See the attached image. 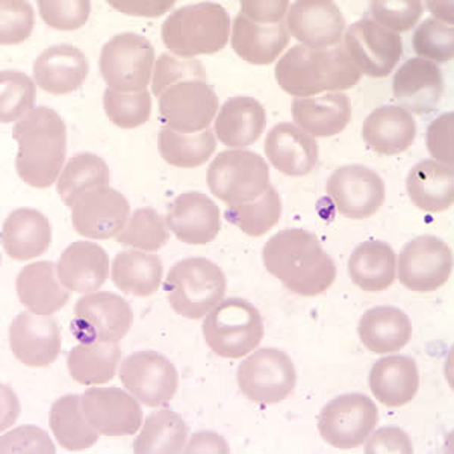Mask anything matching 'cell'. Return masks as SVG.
Returning a JSON list of instances; mask_svg holds the SVG:
<instances>
[{"label": "cell", "instance_id": "obj_1", "mask_svg": "<svg viewBox=\"0 0 454 454\" xmlns=\"http://www.w3.org/2000/svg\"><path fill=\"white\" fill-rule=\"evenodd\" d=\"M265 269L285 288L301 297H317L331 288L336 279V263L318 238L305 229H285L263 246Z\"/></svg>", "mask_w": 454, "mask_h": 454}, {"label": "cell", "instance_id": "obj_2", "mask_svg": "<svg viewBox=\"0 0 454 454\" xmlns=\"http://www.w3.org/2000/svg\"><path fill=\"white\" fill-rule=\"evenodd\" d=\"M280 88L295 98H312L325 91L340 93L353 88L362 73L344 44L325 49L294 46L280 58L274 70Z\"/></svg>", "mask_w": 454, "mask_h": 454}, {"label": "cell", "instance_id": "obj_3", "mask_svg": "<svg viewBox=\"0 0 454 454\" xmlns=\"http://www.w3.org/2000/svg\"><path fill=\"white\" fill-rule=\"evenodd\" d=\"M12 138L19 145L16 170L34 188L53 185L67 155V128L52 108L38 106L17 121Z\"/></svg>", "mask_w": 454, "mask_h": 454}, {"label": "cell", "instance_id": "obj_4", "mask_svg": "<svg viewBox=\"0 0 454 454\" xmlns=\"http://www.w3.org/2000/svg\"><path fill=\"white\" fill-rule=\"evenodd\" d=\"M231 17L222 5L201 2L182 6L167 17L160 36L167 49L179 58L214 55L227 46Z\"/></svg>", "mask_w": 454, "mask_h": 454}, {"label": "cell", "instance_id": "obj_5", "mask_svg": "<svg viewBox=\"0 0 454 454\" xmlns=\"http://www.w3.org/2000/svg\"><path fill=\"white\" fill-rule=\"evenodd\" d=\"M227 280L217 263L207 258H186L167 274V297L176 314L200 320L226 294Z\"/></svg>", "mask_w": 454, "mask_h": 454}, {"label": "cell", "instance_id": "obj_6", "mask_svg": "<svg viewBox=\"0 0 454 454\" xmlns=\"http://www.w3.org/2000/svg\"><path fill=\"white\" fill-rule=\"evenodd\" d=\"M201 331L215 355L239 359L261 344L265 329L262 317L250 301L232 297L207 312Z\"/></svg>", "mask_w": 454, "mask_h": 454}, {"label": "cell", "instance_id": "obj_7", "mask_svg": "<svg viewBox=\"0 0 454 454\" xmlns=\"http://www.w3.org/2000/svg\"><path fill=\"white\" fill-rule=\"evenodd\" d=\"M207 186L227 207L256 200L270 188V168L262 156L250 150H224L207 168Z\"/></svg>", "mask_w": 454, "mask_h": 454}, {"label": "cell", "instance_id": "obj_8", "mask_svg": "<svg viewBox=\"0 0 454 454\" xmlns=\"http://www.w3.org/2000/svg\"><path fill=\"white\" fill-rule=\"evenodd\" d=\"M155 49L145 36L123 32L113 36L100 52L102 78L119 93L145 91L152 78Z\"/></svg>", "mask_w": 454, "mask_h": 454}, {"label": "cell", "instance_id": "obj_9", "mask_svg": "<svg viewBox=\"0 0 454 454\" xmlns=\"http://www.w3.org/2000/svg\"><path fill=\"white\" fill-rule=\"evenodd\" d=\"M237 380L244 397L261 404H276L294 391L297 372L285 351L267 347L239 364Z\"/></svg>", "mask_w": 454, "mask_h": 454}, {"label": "cell", "instance_id": "obj_10", "mask_svg": "<svg viewBox=\"0 0 454 454\" xmlns=\"http://www.w3.org/2000/svg\"><path fill=\"white\" fill-rule=\"evenodd\" d=\"M134 323L130 305L120 295L90 293L74 306L72 333L79 342H119Z\"/></svg>", "mask_w": 454, "mask_h": 454}, {"label": "cell", "instance_id": "obj_11", "mask_svg": "<svg viewBox=\"0 0 454 454\" xmlns=\"http://www.w3.org/2000/svg\"><path fill=\"white\" fill-rule=\"evenodd\" d=\"M379 421L372 398L364 394H344L325 404L318 419V432L335 449H356L365 442Z\"/></svg>", "mask_w": 454, "mask_h": 454}, {"label": "cell", "instance_id": "obj_12", "mask_svg": "<svg viewBox=\"0 0 454 454\" xmlns=\"http://www.w3.org/2000/svg\"><path fill=\"white\" fill-rule=\"evenodd\" d=\"M160 114L167 128L181 134L207 129L218 111V96L203 79H186L160 93Z\"/></svg>", "mask_w": 454, "mask_h": 454}, {"label": "cell", "instance_id": "obj_13", "mask_svg": "<svg viewBox=\"0 0 454 454\" xmlns=\"http://www.w3.org/2000/svg\"><path fill=\"white\" fill-rule=\"evenodd\" d=\"M120 380L138 402L149 408L166 406L179 387V374L173 362L158 351H137L120 368Z\"/></svg>", "mask_w": 454, "mask_h": 454}, {"label": "cell", "instance_id": "obj_14", "mask_svg": "<svg viewBox=\"0 0 454 454\" xmlns=\"http://www.w3.org/2000/svg\"><path fill=\"white\" fill-rule=\"evenodd\" d=\"M453 270V254L444 239L434 235L415 238L398 258V279L417 293H432L444 286Z\"/></svg>", "mask_w": 454, "mask_h": 454}, {"label": "cell", "instance_id": "obj_15", "mask_svg": "<svg viewBox=\"0 0 454 454\" xmlns=\"http://www.w3.org/2000/svg\"><path fill=\"white\" fill-rule=\"evenodd\" d=\"M344 46L359 72L370 78L389 76L403 55L400 34L387 31L368 17L348 27Z\"/></svg>", "mask_w": 454, "mask_h": 454}, {"label": "cell", "instance_id": "obj_16", "mask_svg": "<svg viewBox=\"0 0 454 454\" xmlns=\"http://www.w3.org/2000/svg\"><path fill=\"white\" fill-rule=\"evenodd\" d=\"M327 196L340 215L365 220L376 214L385 201V182L365 166H344L332 173L325 185Z\"/></svg>", "mask_w": 454, "mask_h": 454}, {"label": "cell", "instance_id": "obj_17", "mask_svg": "<svg viewBox=\"0 0 454 454\" xmlns=\"http://www.w3.org/2000/svg\"><path fill=\"white\" fill-rule=\"evenodd\" d=\"M129 215L128 199L109 186L85 192L72 207L74 231L90 239L117 237Z\"/></svg>", "mask_w": 454, "mask_h": 454}, {"label": "cell", "instance_id": "obj_18", "mask_svg": "<svg viewBox=\"0 0 454 454\" xmlns=\"http://www.w3.org/2000/svg\"><path fill=\"white\" fill-rule=\"evenodd\" d=\"M82 408L88 423L106 436L137 434L143 424L140 404L120 387H90L82 395Z\"/></svg>", "mask_w": 454, "mask_h": 454}, {"label": "cell", "instance_id": "obj_19", "mask_svg": "<svg viewBox=\"0 0 454 454\" xmlns=\"http://www.w3.org/2000/svg\"><path fill=\"white\" fill-rule=\"evenodd\" d=\"M12 355L27 367H47L61 351V332L51 315L21 312L10 325Z\"/></svg>", "mask_w": 454, "mask_h": 454}, {"label": "cell", "instance_id": "obj_20", "mask_svg": "<svg viewBox=\"0 0 454 454\" xmlns=\"http://www.w3.org/2000/svg\"><path fill=\"white\" fill-rule=\"evenodd\" d=\"M289 34L310 49L340 44L346 31V19L331 0H299L289 6Z\"/></svg>", "mask_w": 454, "mask_h": 454}, {"label": "cell", "instance_id": "obj_21", "mask_svg": "<svg viewBox=\"0 0 454 454\" xmlns=\"http://www.w3.org/2000/svg\"><path fill=\"white\" fill-rule=\"evenodd\" d=\"M444 90L441 68L421 58H409L394 74V98L408 113L419 115L434 113L442 100Z\"/></svg>", "mask_w": 454, "mask_h": 454}, {"label": "cell", "instance_id": "obj_22", "mask_svg": "<svg viewBox=\"0 0 454 454\" xmlns=\"http://www.w3.org/2000/svg\"><path fill=\"white\" fill-rule=\"evenodd\" d=\"M220 207L199 192H184L168 207L167 224L179 241L192 246L211 243L222 227Z\"/></svg>", "mask_w": 454, "mask_h": 454}, {"label": "cell", "instance_id": "obj_23", "mask_svg": "<svg viewBox=\"0 0 454 454\" xmlns=\"http://www.w3.org/2000/svg\"><path fill=\"white\" fill-rule=\"evenodd\" d=\"M90 72L85 53L72 44L51 46L34 62V79L43 91L64 96L76 91Z\"/></svg>", "mask_w": 454, "mask_h": 454}, {"label": "cell", "instance_id": "obj_24", "mask_svg": "<svg viewBox=\"0 0 454 454\" xmlns=\"http://www.w3.org/2000/svg\"><path fill=\"white\" fill-rule=\"evenodd\" d=\"M291 40L286 21H254L241 12L232 21V49L244 61L269 66L279 58Z\"/></svg>", "mask_w": 454, "mask_h": 454}, {"label": "cell", "instance_id": "obj_25", "mask_svg": "<svg viewBox=\"0 0 454 454\" xmlns=\"http://www.w3.org/2000/svg\"><path fill=\"white\" fill-rule=\"evenodd\" d=\"M263 150L276 170L289 177L309 175L318 160L314 137L291 123L276 124L265 138Z\"/></svg>", "mask_w": 454, "mask_h": 454}, {"label": "cell", "instance_id": "obj_26", "mask_svg": "<svg viewBox=\"0 0 454 454\" xmlns=\"http://www.w3.org/2000/svg\"><path fill=\"white\" fill-rule=\"evenodd\" d=\"M417 123L402 106L385 105L374 109L364 121L362 138L379 155H400L413 145Z\"/></svg>", "mask_w": 454, "mask_h": 454}, {"label": "cell", "instance_id": "obj_27", "mask_svg": "<svg viewBox=\"0 0 454 454\" xmlns=\"http://www.w3.org/2000/svg\"><path fill=\"white\" fill-rule=\"evenodd\" d=\"M16 289L21 305L36 315H52L67 305L70 289L59 279L51 261L29 263L17 276Z\"/></svg>", "mask_w": 454, "mask_h": 454}, {"label": "cell", "instance_id": "obj_28", "mask_svg": "<svg viewBox=\"0 0 454 454\" xmlns=\"http://www.w3.org/2000/svg\"><path fill=\"white\" fill-rule=\"evenodd\" d=\"M57 269L66 288L90 294L108 279L109 256L98 244L76 241L62 252Z\"/></svg>", "mask_w": 454, "mask_h": 454}, {"label": "cell", "instance_id": "obj_29", "mask_svg": "<svg viewBox=\"0 0 454 454\" xmlns=\"http://www.w3.org/2000/svg\"><path fill=\"white\" fill-rule=\"evenodd\" d=\"M291 114L297 128L310 137H333L350 123L351 102L344 93L295 98Z\"/></svg>", "mask_w": 454, "mask_h": 454}, {"label": "cell", "instance_id": "obj_30", "mask_svg": "<svg viewBox=\"0 0 454 454\" xmlns=\"http://www.w3.org/2000/svg\"><path fill=\"white\" fill-rule=\"evenodd\" d=\"M52 243V226L46 215L31 207L11 212L2 226V244L16 261H31L46 252Z\"/></svg>", "mask_w": 454, "mask_h": 454}, {"label": "cell", "instance_id": "obj_31", "mask_svg": "<svg viewBox=\"0 0 454 454\" xmlns=\"http://www.w3.org/2000/svg\"><path fill=\"white\" fill-rule=\"evenodd\" d=\"M368 385L372 395L387 408H400L419 393V372L412 357L395 355L379 359L372 365Z\"/></svg>", "mask_w": 454, "mask_h": 454}, {"label": "cell", "instance_id": "obj_32", "mask_svg": "<svg viewBox=\"0 0 454 454\" xmlns=\"http://www.w3.org/2000/svg\"><path fill=\"white\" fill-rule=\"evenodd\" d=\"M267 114L261 102L247 96L227 98L215 119V134L227 147H247L262 137Z\"/></svg>", "mask_w": 454, "mask_h": 454}, {"label": "cell", "instance_id": "obj_33", "mask_svg": "<svg viewBox=\"0 0 454 454\" xmlns=\"http://www.w3.org/2000/svg\"><path fill=\"white\" fill-rule=\"evenodd\" d=\"M357 332L365 348L385 355L408 346L412 338V323L409 315L398 308L376 306L362 315Z\"/></svg>", "mask_w": 454, "mask_h": 454}, {"label": "cell", "instance_id": "obj_34", "mask_svg": "<svg viewBox=\"0 0 454 454\" xmlns=\"http://www.w3.org/2000/svg\"><path fill=\"white\" fill-rule=\"evenodd\" d=\"M409 199L426 212L449 209L454 200L453 167L424 160L412 167L406 181Z\"/></svg>", "mask_w": 454, "mask_h": 454}, {"label": "cell", "instance_id": "obj_35", "mask_svg": "<svg viewBox=\"0 0 454 454\" xmlns=\"http://www.w3.org/2000/svg\"><path fill=\"white\" fill-rule=\"evenodd\" d=\"M348 274L351 282L362 291H385L397 276L395 252L389 244L379 239L359 244L348 259Z\"/></svg>", "mask_w": 454, "mask_h": 454}, {"label": "cell", "instance_id": "obj_36", "mask_svg": "<svg viewBox=\"0 0 454 454\" xmlns=\"http://www.w3.org/2000/svg\"><path fill=\"white\" fill-rule=\"evenodd\" d=\"M162 261L160 256L138 250H123L114 258L111 278L124 294L150 297L162 282Z\"/></svg>", "mask_w": 454, "mask_h": 454}, {"label": "cell", "instance_id": "obj_37", "mask_svg": "<svg viewBox=\"0 0 454 454\" xmlns=\"http://www.w3.org/2000/svg\"><path fill=\"white\" fill-rule=\"evenodd\" d=\"M121 350L119 342H81L68 353L70 376L82 385H104L113 380Z\"/></svg>", "mask_w": 454, "mask_h": 454}, {"label": "cell", "instance_id": "obj_38", "mask_svg": "<svg viewBox=\"0 0 454 454\" xmlns=\"http://www.w3.org/2000/svg\"><path fill=\"white\" fill-rule=\"evenodd\" d=\"M49 424L58 444L70 451L87 450L98 442V430L88 423L83 413L82 398L76 394L64 395L53 403Z\"/></svg>", "mask_w": 454, "mask_h": 454}, {"label": "cell", "instance_id": "obj_39", "mask_svg": "<svg viewBox=\"0 0 454 454\" xmlns=\"http://www.w3.org/2000/svg\"><path fill=\"white\" fill-rule=\"evenodd\" d=\"M190 428L179 413L160 409L150 413L138 438L134 441L137 454H176L185 449Z\"/></svg>", "mask_w": 454, "mask_h": 454}, {"label": "cell", "instance_id": "obj_40", "mask_svg": "<svg viewBox=\"0 0 454 454\" xmlns=\"http://www.w3.org/2000/svg\"><path fill=\"white\" fill-rule=\"evenodd\" d=\"M109 167L100 156L79 153L70 158L59 179L58 194L66 207H73L85 192L109 185Z\"/></svg>", "mask_w": 454, "mask_h": 454}, {"label": "cell", "instance_id": "obj_41", "mask_svg": "<svg viewBox=\"0 0 454 454\" xmlns=\"http://www.w3.org/2000/svg\"><path fill=\"white\" fill-rule=\"evenodd\" d=\"M158 149L167 164L179 168H196L214 155L217 141L215 134L209 129L199 134H181L166 126L158 135Z\"/></svg>", "mask_w": 454, "mask_h": 454}, {"label": "cell", "instance_id": "obj_42", "mask_svg": "<svg viewBox=\"0 0 454 454\" xmlns=\"http://www.w3.org/2000/svg\"><path fill=\"white\" fill-rule=\"evenodd\" d=\"M280 215L282 200L273 185H270L269 190L256 200L227 207L224 214L227 222L239 227V231H243L248 237L254 238L270 232L279 223Z\"/></svg>", "mask_w": 454, "mask_h": 454}, {"label": "cell", "instance_id": "obj_43", "mask_svg": "<svg viewBox=\"0 0 454 454\" xmlns=\"http://www.w3.org/2000/svg\"><path fill=\"white\" fill-rule=\"evenodd\" d=\"M170 239L166 218L153 207H140L130 215L117 241L141 252H158Z\"/></svg>", "mask_w": 454, "mask_h": 454}, {"label": "cell", "instance_id": "obj_44", "mask_svg": "<svg viewBox=\"0 0 454 454\" xmlns=\"http://www.w3.org/2000/svg\"><path fill=\"white\" fill-rule=\"evenodd\" d=\"M2 100L0 117L2 123H11L23 119L31 113L35 104V82L25 73L4 70L0 73Z\"/></svg>", "mask_w": 454, "mask_h": 454}, {"label": "cell", "instance_id": "obj_45", "mask_svg": "<svg viewBox=\"0 0 454 454\" xmlns=\"http://www.w3.org/2000/svg\"><path fill=\"white\" fill-rule=\"evenodd\" d=\"M104 108L108 119L121 129H135L150 119L152 96L149 91L119 93L106 88L104 93Z\"/></svg>", "mask_w": 454, "mask_h": 454}, {"label": "cell", "instance_id": "obj_46", "mask_svg": "<svg viewBox=\"0 0 454 454\" xmlns=\"http://www.w3.org/2000/svg\"><path fill=\"white\" fill-rule=\"evenodd\" d=\"M412 46L421 59L449 62L454 57V29L447 23L427 19L413 34Z\"/></svg>", "mask_w": 454, "mask_h": 454}, {"label": "cell", "instance_id": "obj_47", "mask_svg": "<svg viewBox=\"0 0 454 454\" xmlns=\"http://www.w3.org/2000/svg\"><path fill=\"white\" fill-rule=\"evenodd\" d=\"M424 5L419 0H377L370 4L368 19L387 31L408 32L423 16Z\"/></svg>", "mask_w": 454, "mask_h": 454}, {"label": "cell", "instance_id": "obj_48", "mask_svg": "<svg viewBox=\"0 0 454 454\" xmlns=\"http://www.w3.org/2000/svg\"><path fill=\"white\" fill-rule=\"evenodd\" d=\"M186 79L207 81V72L200 61L194 58H179L171 53H160L155 62V74L152 81V91L160 98L162 91L175 83Z\"/></svg>", "mask_w": 454, "mask_h": 454}, {"label": "cell", "instance_id": "obj_49", "mask_svg": "<svg viewBox=\"0 0 454 454\" xmlns=\"http://www.w3.org/2000/svg\"><path fill=\"white\" fill-rule=\"evenodd\" d=\"M0 21V43L4 46H12L31 36L35 17L31 4L20 0H2Z\"/></svg>", "mask_w": 454, "mask_h": 454}, {"label": "cell", "instance_id": "obj_50", "mask_svg": "<svg viewBox=\"0 0 454 454\" xmlns=\"http://www.w3.org/2000/svg\"><path fill=\"white\" fill-rule=\"evenodd\" d=\"M38 11L47 27L58 31H76L87 23L91 4L87 0H40Z\"/></svg>", "mask_w": 454, "mask_h": 454}, {"label": "cell", "instance_id": "obj_51", "mask_svg": "<svg viewBox=\"0 0 454 454\" xmlns=\"http://www.w3.org/2000/svg\"><path fill=\"white\" fill-rule=\"evenodd\" d=\"M453 130L454 114L445 113L441 114L438 119H434L428 124L427 135H426L430 155L441 164L450 167H453L454 162Z\"/></svg>", "mask_w": 454, "mask_h": 454}, {"label": "cell", "instance_id": "obj_52", "mask_svg": "<svg viewBox=\"0 0 454 454\" xmlns=\"http://www.w3.org/2000/svg\"><path fill=\"white\" fill-rule=\"evenodd\" d=\"M4 453H55L52 441L42 428L25 426L2 436Z\"/></svg>", "mask_w": 454, "mask_h": 454}, {"label": "cell", "instance_id": "obj_53", "mask_svg": "<svg viewBox=\"0 0 454 454\" xmlns=\"http://www.w3.org/2000/svg\"><path fill=\"white\" fill-rule=\"evenodd\" d=\"M365 453H413L412 442L402 428H379L368 441Z\"/></svg>", "mask_w": 454, "mask_h": 454}, {"label": "cell", "instance_id": "obj_54", "mask_svg": "<svg viewBox=\"0 0 454 454\" xmlns=\"http://www.w3.org/2000/svg\"><path fill=\"white\" fill-rule=\"evenodd\" d=\"M289 2H243L241 14L254 21H269V23H282L285 21Z\"/></svg>", "mask_w": 454, "mask_h": 454}, {"label": "cell", "instance_id": "obj_55", "mask_svg": "<svg viewBox=\"0 0 454 454\" xmlns=\"http://www.w3.org/2000/svg\"><path fill=\"white\" fill-rule=\"evenodd\" d=\"M115 10L130 16L160 17L175 5V2H109Z\"/></svg>", "mask_w": 454, "mask_h": 454}, {"label": "cell", "instance_id": "obj_56", "mask_svg": "<svg viewBox=\"0 0 454 454\" xmlns=\"http://www.w3.org/2000/svg\"><path fill=\"white\" fill-rule=\"evenodd\" d=\"M185 453H201V451H211V453H229L224 439L211 432H199L192 438V442L184 449Z\"/></svg>", "mask_w": 454, "mask_h": 454}]
</instances>
